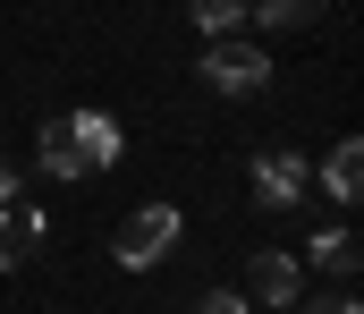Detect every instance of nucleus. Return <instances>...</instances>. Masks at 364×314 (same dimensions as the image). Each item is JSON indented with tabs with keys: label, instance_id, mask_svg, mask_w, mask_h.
Masks as SVG:
<instances>
[{
	"label": "nucleus",
	"instance_id": "f257e3e1",
	"mask_svg": "<svg viewBox=\"0 0 364 314\" xmlns=\"http://www.w3.org/2000/svg\"><path fill=\"white\" fill-rule=\"evenodd\" d=\"M178 229H186L178 204H136L119 229H110V263H119V272H153V263L178 246Z\"/></svg>",
	"mask_w": 364,
	"mask_h": 314
},
{
	"label": "nucleus",
	"instance_id": "f03ea898",
	"mask_svg": "<svg viewBox=\"0 0 364 314\" xmlns=\"http://www.w3.org/2000/svg\"><path fill=\"white\" fill-rule=\"evenodd\" d=\"M203 85L246 103V94H263V85H272V51H255L246 34H212V51H203Z\"/></svg>",
	"mask_w": 364,
	"mask_h": 314
},
{
	"label": "nucleus",
	"instance_id": "7ed1b4c3",
	"mask_svg": "<svg viewBox=\"0 0 364 314\" xmlns=\"http://www.w3.org/2000/svg\"><path fill=\"white\" fill-rule=\"evenodd\" d=\"M246 306H296L305 298V263L296 255H279V246H255L246 255V289H237Z\"/></svg>",
	"mask_w": 364,
	"mask_h": 314
},
{
	"label": "nucleus",
	"instance_id": "20e7f679",
	"mask_svg": "<svg viewBox=\"0 0 364 314\" xmlns=\"http://www.w3.org/2000/svg\"><path fill=\"white\" fill-rule=\"evenodd\" d=\"M305 196H314V170H305L296 153H279V145L255 153V204H263V212H296Z\"/></svg>",
	"mask_w": 364,
	"mask_h": 314
},
{
	"label": "nucleus",
	"instance_id": "39448f33",
	"mask_svg": "<svg viewBox=\"0 0 364 314\" xmlns=\"http://www.w3.org/2000/svg\"><path fill=\"white\" fill-rule=\"evenodd\" d=\"M43 255V204H9L0 212V272H26Z\"/></svg>",
	"mask_w": 364,
	"mask_h": 314
},
{
	"label": "nucleus",
	"instance_id": "423d86ee",
	"mask_svg": "<svg viewBox=\"0 0 364 314\" xmlns=\"http://www.w3.org/2000/svg\"><path fill=\"white\" fill-rule=\"evenodd\" d=\"M34 162H43V179H85L93 162H85V145H77V127L68 119H51L43 127V145H34Z\"/></svg>",
	"mask_w": 364,
	"mask_h": 314
},
{
	"label": "nucleus",
	"instance_id": "0eeeda50",
	"mask_svg": "<svg viewBox=\"0 0 364 314\" xmlns=\"http://www.w3.org/2000/svg\"><path fill=\"white\" fill-rule=\"evenodd\" d=\"M68 127H77V145H85L93 170H110V162L127 153V136H119V119H110V110H68Z\"/></svg>",
	"mask_w": 364,
	"mask_h": 314
},
{
	"label": "nucleus",
	"instance_id": "6e6552de",
	"mask_svg": "<svg viewBox=\"0 0 364 314\" xmlns=\"http://www.w3.org/2000/svg\"><path fill=\"white\" fill-rule=\"evenodd\" d=\"M356 187H364V145H356V136H339L331 162H322V196H331V204H356Z\"/></svg>",
	"mask_w": 364,
	"mask_h": 314
},
{
	"label": "nucleus",
	"instance_id": "1a4fd4ad",
	"mask_svg": "<svg viewBox=\"0 0 364 314\" xmlns=\"http://www.w3.org/2000/svg\"><path fill=\"white\" fill-rule=\"evenodd\" d=\"M314 272L348 289V281H356V229H322V238H314Z\"/></svg>",
	"mask_w": 364,
	"mask_h": 314
},
{
	"label": "nucleus",
	"instance_id": "9d476101",
	"mask_svg": "<svg viewBox=\"0 0 364 314\" xmlns=\"http://www.w3.org/2000/svg\"><path fill=\"white\" fill-rule=\"evenodd\" d=\"M246 17H255V26H314L322 0H246Z\"/></svg>",
	"mask_w": 364,
	"mask_h": 314
},
{
	"label": "nucleus",
	"instance_id": "9b49d317",
	"mask_svg": "<svg viewBox=\"0 0 364 314\" xmlns=\"http://www.w3.org/2000/svg\"><path fill=\"white\" fill-rule=\"evenodd\" d=\"M195 26L203 34H237L246 26V0H195Z\"/></svg>",
	"mask_w": 364,
	"mask_h": 314
},
{
	"label": "nucleus",
	"instance_id": "f8f14e48",
	"mask_svg": "<svg viewBox=\"0 0 364 314\" xmlns=\"http://www.w3.org/2000/svg\"><path fill=\"white\" fill-rule=\"evenodd\" d=\"M195 314H255V306H246L237 289H203V298H195Z\"/></svg>",
	"mask_w": 364,
	"mask_h": 314
},
{
	"label": "nucleus",
	"instance_id": "ddd939ff",
	"mask_svg": "<svg viewBox=\"0 0 364 314\" xmlns=\"http://www.w3.org/2000/svg\"><path fill=\"white\" fill-rule=\"evenodd\" d=\"M305 314H356V298H348V289H331V298H314Z\"/></svg>",
	"mask_w": 364,
	"mask_h": 314
},
{
	"label": "nucleus",
	"instance_id": "4468645a",
	"mask_svg": "<svg viewBox=\"0 0 364 314\" xmlns=\"http://www.w3.org/2000/svg\"><path fill=\"white\" fill-rule=\"evenodd\" d=\"M9 196H17V162H0V204H9Z\"/></svg>",
	"mask_w": 364,
	"mask_h": 314
}]
</instances>
